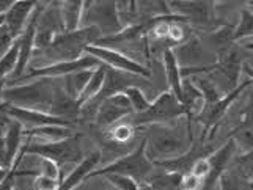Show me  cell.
Masks as SVG:
<instances>
[{"mask_svg":"<svg viewBox=\"0 0 253 190\" xmlns=\"http://www.w3.org/2000/svg\"><path fill=\"white\" fill-rule=\"evenodd\" d=\"M233 140L244 150V154L253 150V102L249 106L246 118L241 121V124L234 131Z\"/></svg>","mask_w":253,"mask_h":190,"instance_id":"obj_24","label":"cell"},{"mask_svg":"<svg viewBox=\"0 0 253 190\" xmlns=\"http://www.w3.org/2000/svg\"><path fill=\"white\" fill-rule=\"evenodd\" d=\"M189 33H190V30L186 27L184 21H173L170 24L169 35H167L169 46H179V44H182V42L189 39Z\"/></svg>","mask_w":253,"mask_h":190,"instance_id":"obj_30","label":"cell"},{"mask_svg":"<svg viewBox=\"0 0 253 190\" xmlns=\"http://www.w3.org/2000/svg\"><path fill=\"white\" fill-rule=\"evenodd\" d=\"M142 129L146 132V155L153 162L179 157L192 145L190 123L186 129L170 124H151Z\"/></svg>","mask_w":253,"mask_h":190,"instance_id":"obj_2","label":"cell"},{"mask_svg":"<svg viewBox=\"0 0 253 190\" xmlns=\"http://www.w3.org/2000/svg\"><path fill=\"white\" fill-rule=\"evenodd\" d=\"M234 152H236V142L230 138L223 146H220L219 150L212 151L208 155L209 160V173L208 176L203 179L202 187L200 190H214L215 184L220 183V178L223 176V173L228 167V163L234 157Z\"/></svg>","mask_w":253,"mask_h":190,"instance_id":"obj_13","label":"cell"},{"mask_svg":"<svg viewBox=\"0 0 253 190\" xmlns=\"http://www.w3.org/2000/svg\"><path fill=\"white\" fill-rule=\"evenodd\" d=\"M41 0H19L16 2L10 10L5 13V21L3 25L6 30L10 32L13 39H17L24 32L25 25H27L29 19L32 17L35 8L38 6Z\"/></svg>","mask_w":253,"mask_h":190,"instance_id":"obj_16","label":"cell"},{"mask_svg":"<svg viewBox=\"0 0 253 190\" xmlns=\"http://www.w3.org/2000/svg\"><path fill=\"white\" fill-rule=\"evenodd\" d=\"M132 107L125 93H118L115 96H110L104 99L94 114V123L96 127L101 131H107L113 124H117L118 121L123 118H127L132 115Z\"/></svg>","mask_w":253,"mask_h":190,"instance_id":"obj_10","label":"cell"},{"mask_svg":"<svg viewBox=\"0 0 253 190\" xmlns=\"http://www.w3.org/2000/svg\"><path fill=\"white\" fill-rule=\"evenodd\" d=\"M164 68L165 76H167V83L170 86V91L181 101V68L178 65V60L174 57V52L170 47L164 49Z\"/></svg>","mask_w":253,"mask_h":190,"instance_id":"obj_23","label":"cell"},{"mask_svg":"<svg viewBox=\"0 0 253 190\" xmlns=\"http://www.w3.org/2000/svg\"><path fill=\"white\" fill-rule=\"evenodd\" d=\"M19 0H0V14H5Z\"/></svg>","mask_w":253,"mask_h":190,"instance_id":"obj_38","label":"cell"},{"mask_svg":"<svg viewBox=\"0 0 253 190\" xmlns=\"http://www.w3.org/2000/svg\"><path fill=\"white\" fill-rule=\"evenodd\" d=\"M202 183L203 181L194 176L192 173H186V175H182L181 178V190H200Z\"/></svg>","mask_w":253,"mask_h":190,"instance_id":"obj_35","label":"cell"},{"mask_svg":"<svg viewBox=\"0 0 253 190\" xmlns=\"http://www.w3.org/2000/svg\"><path fill=\"white\" fill-rule=\"evenodd\" d=\"M17 54H19V47H17V41L14 39L11 47L0 58V85H6V82L10 80L17 63Z\"/></svg>","mask_w":253,"mask_h":190,"instance_id":"obj_27","label":"cell"},{"mask_svg":"<svg viewBox=\"0 0 253 190\" xmlns=\"http://www.w3.org/2000/svg\"><path fill=\"white\" fill-rule=\"evenodd\" d=\"M82 25H94L101 32V38L121 32L125 25L121 22L117 0H96L84 11Z\"/></svg>","mask_w":253,"mask_h":190,"instance_id":"obj_7","label":"cell"},{"mask_svg":"<svg viewBox=\"0 0 253 190\" xmlns=\"http://www.w3.org/2000/svg\"><path fill=\"white\" fill-rule=\"evenodd\" d=\"M242 71H244V74H246L249 79L253 82V66L252 65H249V63H246V65H242Z\"/></svg>","mask_w":253,"mask_h":190,"instance_id":"obj_39","label":"cell"},{"mask_svg":"<svg viewBox=\"0 0 253 190\" xmlns=\"http://www.w3.org/2000/svg\"><path fill=\"white\" fill-rule=\"evenodd\" d=\"M181 102L187 107L190 115H198L205 107V96L195 85L192 77H182L181 82Z\"/></svg>","mask_w":253,"mask_h":190,"instance_id":"obj_21","label":"cell"},{"mask_svg":"<svg viewBox=\"0 0 253 190\" xmlns=\"http://www.w3.org/2000/svg\"><path fill=\"white\" fill-rule=\"evenodd\" d=\"M253 82L250 79L241 82V85H238L236 88H233L226 96H222L217 102L211 104V106H205L203 110L200 112V114L197 115L198 121H202L203 126H205V134H203V138L202 140H205L206 137V132L209 131L211 127L217 126L219 124V121L222 119V116L225 115V112L230 109L231 104L236 101L239 98V94L247 88V86H250Z\"/></svg>","mask_w":253,"mask_h":190,"instance_id":"obj_14","label":"cell"},{"mask_svg":"<svg viewBox=\"0 0 253 190\" xmlns=\"http://www.w3.org/2000/svg\"><path fill=\"white\" fill-rule=\"evenodd\" d=\"M125 94L130 102V107H132L134 114H140V112L146 110L148 106H150V101L146 99L145 93L140 90V86H129V88L125 90Z\"/></svg>","mask_w":253,"mask_h":190,"instance_id":"obj_31","label":"cell"},{"mask_svg":"<svg viewBox=\"0 0 253 190\" xmlns=\"http://www.w3.org/2000/svg\"><path fill=\"white\" fill-rule=\"evenodd\" d=\"M101 157H102V154L99 151H94L88 155H85V157L69 171V175L60 181L55 190H73L79 184H82L86 179V176H88V173L98 167Z\"/></svg>","mask_w":253,"mask_h":190,"instance_id":"obj_19","label":"cell"},{"mask_svg":"<svg viewBox=\"0 0 253 190\" xmlns=\"http://www.w3.org/2000/svg\"><path fill=\"white\" fill-rule=\"evenodd\" d=\"M3 21H5V14H0V27L3 25Z\"/></svg>","mask_w":253,"mask_h":190,"instance_id":"obj_45","label":"cell"},{"mask_svg":"<svg viewBox=\"0 0 253 190\" xmlns=\"http://www.w3.org/2000/svg\"><path fill=\"white\" fill-rule=\"evenodd\" d=\"M6 171H8V168H2V167H0V183H2V179L5 178Z\"/></svg>","mask_w":253,"mask_h":190,"instance_id":"obj_41","label":"cell"},{"mask_svg":"<svg viewBox=\"0 0 253 190\" xmlns=\"http://www.w3.org/2000/svg\"><path fill=\"white\" fill-rule=\"evenodd\" d=\"M5 114L8 118H11V119L17 121V123H21L24 129L49 126V124H60V126H68V127L76 126L74 123H71V121L54 116V115L47 114V112L13 107V106H8V104H5Z\"/></svg>","mask_w":253,"mask_h":190,"instance_id":"obj_15","label":"cell"},{"mask_svg":"<svg viewBox=\"0 0 253 190\" xmlns=\"http://www.w3.org/2000/svg\"><path fill=\"white\" fill-rule=\"evenodd\" d=\"M137 129L129 123H117V124H113L110 129H107V137H109V140L112 143H115V145H126L129 143L130 140H132V137L135 134Z\"/></svg>","mask_w":253,"mask_h":190,"instance_id":"obj_28","label":"cell"},{"mask_svg":"<svg viewBox=\"0 0 253 190\" xmlns=\"http://www.w3.org/2000/svg\"><path fill=\"white\" fill-rule=\"evenodd\" d=\"M65 32L62 14H60L58 2H50L41 11L37 24V35H35V50L46 49L58 33Z\"/></svg>","mask_w":253,"mask_h":190,"instance_id":"obj_11","label":"cell"},{"mask_svg":"<svg viewBox=\"0 0 253 190\" xmlns=\"http://www.w3.org/2000/svg\"><path fill=\"white\" fill-rule=\"evenodd\" d=\"M154 171L153 160L146 155V138L143 137L140 143L137 145L134 151H130L126 155L115 159L109 165L102 167L99 170H93L88 173L85 181L96 176H106V175H125L137 181L138 186H143L148 183V179L151 178Z\"/></svg>","mask_w":253,"mask_h":190,"instance_id":"obj_4","label":"cell"},{"mask_svg":"<svg viewBox=\"0 0 253 190\" xmlns=\"http://www.w3.org/2000/svg\"><path fill=\"white\" fill-rule=\"evenodd\" d=\"M74 127L60 126V124H49V126H40V127H30L22 129V138L30 142H58L74 135Z\"/></svg>","mask_w":253,"mask_h":190,"instance_id":"obj_20","label":"cell"},{"mask_svg":"<svg viewBox=\"0 0 253 190\" xmlns=\"http://www.w3.org/2000/svg\"><path fill=\"white\" fill-rule=\"evenodd\" d=\"M91 71L93 69H84V71H77V73H71V74H66L63 77H60L63 82L60 86H62L63 91L68 94V96L77 99L81 96V93L84 91L86 82H88Z\"/></svg>","mask_w":253,"mask_h":190,"instance_id":"obj_25","label":"cell"},{"mask_svg":"<svg viewBox=\"0 0 253 190\" xmlns=\"http://www.w3.org/2000/svg\"><path fill=\"white\" fill-rule=\"evenodd\" d=\"M170 5L178 16L200 27H211L215 21L214 0H173Z\"/></svg>","mask_w":253,"mask_h":190,"instance_id":"obj_12","label":"cell"},{"mask_svg":"<svg viewBox=\"0 0 253 190\" xmlns=\"http://www.w3.org/2000/svg\"><path fill=\"white\" fill-rule=\"evenodd\" d=\"M85 54H90L94 58H98V62L106 65L107 68L140 76V77H145V79L146 77H150V69H148L146 66H143L140 62L130 58L129 55L123 54V52H120L117 49L91 44V46L85 47Z\"/></svg>","mask_w":253,"mask_h":190,"instance_id":"obj_9","label":"cell"},{"mask_svg":"<svg viewBox=\"0 0 253 190\" xmlns=\"http://www.w3.org/2000/svg\"><path fill=\"white\" fill-rule=\"evenodd\" d=\"M0 129H3V127H0Z\"/></svg>","mask_w":253,"mask_h":190,"instance_id":"obj_47","label":"cell"},{"mask_svg":"<svg viewBox=\"0 0 253 190\" xmlns=\"http://www.w3.org/2000/svg\"><path fill=\"white\" fill-rule=\"evenodd\" d=\"M35 173H40V175L55 181V183H60V181L63 179V171L58 167V163H55L50 159H46V157H38V168Z\"/></svg>","mask_w":253,"mask_h":190,"instance_id":"obj_29","label":"cell"},{"mask_svg":"<svg viewBox=\"0 0 253 190\" xmlns=\"http://www.w3.org/2000/svg\"><path fill=\"white\" fill-rule=\"evenodd\" d=\"M24 150L27 155H38V157H46L54 160L55 163H58V167L63 168L68 165H77L85 155H84V150L81 145V135L74 134L68 138H63V140L58 142H30V140H24Z\"/></svg>","mask_w":253,"mask_h":190,"instance_id":"obj_5","label":"cell"},{"mask_svg":"<svg viewBox=\"0 0 253 190\" xmlns=\"http://www.w3.org/2000/svg\"><path fill=\"white\" fill-rule=\"evenodd\" d=\"M104 77H106V65L101 63L98 68H94L91 71V76H90L88 82H86L84 91L81 93V96L77 98V102H79L81 107L99 93V90L102 88V83H104Z\"/></svg>","mask_w":253,"mask_h":190,"instance_id":"obj_26","label":"cell"},{"mask_svg":"<svg viewBox=\"0 0 253 190\" xmlns=\"http://www.w3.org/2000/svg\"><path fill=\"white\" fill-rule=\"evenodd\" d=\"M249 37H253V13L244 10L241 13L238 29L233 32V41H241Z\"/></svg>","mask_w":253,"mask_h":190,"instance_id":"obj_32","label":"cell"},{"mask_svg":"<svg viewBox=\"0 0 253 190\" xmlns=\"http://www.w3.org/2000/svg\"><path fill=\"white\" fill-rule=\"evenodd\" d=\"M5 129H0V167L2 168H10L6 160V150H5V137H3Z\"/></svg>","mask_w":253,"mask_h":190,"instance_id":"obj_37","label":"cell"},{"mask_svg":"<svg viewBox=\"0 0 253 190\" xmlns=\"http://www.w3.org/2000/svg\"><path fill=\"white\" fill-rule=\"evenodd\" d=\"M249 2H252V3H253V0H249Z\"/></svg>","mask_w":253,"mask_h":190,"instance_id":"obj_46","label":"cell"},{"mask_svg":"<svg viewBox=\"0 0 253 190\" xmlns=\"http://www.w3.org/2000/svg\"><path fill=\"white\" fill-rule=\"evenodd\" d=\"M247 190H253V176L249 179V183H247Z\"/></svg>","mask_w":253,"mask_h":190,"instance_id":"obj_43","label":"cell"},{"mask_svg":"<svg viewBox=\"0 0 253 190\" xmlns=\"http://www.w3.org/2000/svg\"><path fill=\"white\" fill-rule=\"evenodd\" d=\"M130 116L132 118L129 123L135 129H142L151 124H170L171 121L181 116L190 118V114L187 107L171 91H165L156 101L150 102L146 110L140 114H132Z\"/></svg>","mask_w":253,"mask_h":190,"instance_id":"obj_6","label":"cell"},{"mask_svg":"<svg viewBox=\"0 0 253 190\" xmlns=\"http://www.w3.org/2000/svg\"><path fill=\"white\" fill-rule=\"evenodd\" d=\"M246 49H249V50H253V41L247 42V44H246Z\"/></svg>","mask_w":253,"mask_h":190,"instance_id":"obj_44","label":"cell"},{"mask_svg":"<svg viewBox=\"0 0 253 190\" xmlns=\"http://www.w3.org/2000/svg\"><path fill=\"white\" fill-rule=\"evenodd\" d=\"M54 79H33L24 83L6 85L2 91V102L13 107L47 112L54 98Z\"/></svg>","mask_w":253,"mask_h":190,"instance_id":"obj_3","label":"cell"},{"mask_svg":"<svg viewBox=\"0 0 253 190\" xmlns=\"http://www.w3.org/2000/svg\"><path fill=\"white\" fill-rule=\"evenodd\" d=\"M13 41L14 39L10 35V32L6 30L5 25H2V27H0V58H2L6 54V50L11 47Z\"/></svg>","mask_w":253,"mask_h":190,"instance_id":"obj_36","label":"cell"},{"mask_svg":"<svg viewBox=\"0 0 253 190\" xmlns=\"http://www.w3.org/2000/svg\"><path fill=\"white\" fill-rule=\"evenodd\" d=\"M135 0H129V14L132 16V14H135Z\"/></svg>","mask_w":253,"mask_h":190,"instance_id":"obj_40","label":"cell"},{"mask_svg":"<svg viewBox=\"0 0 253 190\" xmlns=\"http://www.w3.org/2000/svg\"><path fill=\"white\" fill-rule=\"evenodd\" d=\"M94 2H96V0H85V5H84V11H85L86 8H88V6H90L91 3H94Z\"/></svg>","mask_w":253,"mask_h":190,"instance_id":"obj_42","label":"cell"},{"mask_svg":"<svg viewBox=\"0 0 253 190\" xmlns=\"http://www.w3.org/2000/svg\"><path fill=\"white\" fill-rule=\"evenodd\" d=\"M174 57L178 60L179 68H202L209 66L205 65L206 60V50L198 38H189L182 44L173 49ZM214 65V63H212Z\"/></svg>","mask_w":253,"mask_h":190,"instance_id":"obj_17","label":"cell"},{"mask_svg":"<svg viewBox=\"0 0 253 190\" xmlns=\"http://www.w3.org/2000/svg\"><path fill=\"white\" fill-rule=\"evenodd\" d=\"M99 38L101 32L94 25H82L81 29L73 32H62L57 35L46 49L33 50L32 58H37L33 63L37 65L41 60H44V63L41 66H46L81 58L85 54V47L94 44Z\"/></svg>","mask_w":253,"mask_h":190,"instance_id":"obj_1","label":"cell"},{"mask_svg":"<svg viewBox=\"0 0 253 190\" xmlns=\"http://www.w3.org/2000/svg\"><path fill=\"white\" fill-rule=\"evenodd\" d=\"M49 114L77 124V121L81 119V106H79V102H77V99L68 96L62 86L55 85L54 98H52L50 107H49Z\"/></svg>","mask_w":253,"mask_h":190,"instance_id":"obj_18","label":"cell"},{"mask_svg":"<svg viewBox=\"0 0 253 190\" xmlns=\"http://www.w3.org/2000/svg\"><path fill=\"white\" fill-rule=\"evenodd\" d=\"M101 63L98 62V58H94L90 54H84L81 58L76 60H69V62H60V63H52V65H46V66H40V68H32L29 66L25 74L17 79L16 82L10 83H24L33 79H41V77H46V79H60L66 74L71 73H77V71H84V69H94L98 68Z\"/></svg>","mask_w":253,"mask_h":190,"instance_id":"obj_8","label":"cell"},{"mask_svg":"<svg viewBox=\"0 0 253 190\" xmlns=\"http://www.w3.org/2000/svg\"><path fill=\"white\" fill-rule=\"evenodd\" d=\"M109 183L115 187V190H140L137 181L125 175H106Z\"/></svg>","mask_w":253,"mask_h":190,"instance_id":"obj_33","label":"cell"},{"mask_svg":"<svg viewBox=\"0 0 253 190\" xmlns=\"http://www.w3.org/2000/svg\"><path fill=\"white\" fill-rule=\"evenodd\" d=\"M194 176H197L198 179H205L208 176V173H209V160H208V155L206 157H202V159H198L194 165H192L190 171Z\"/></svg>","mask_w":253,"mask_h":190,"instance_id":"obj_34","label":"cell"},{"mask_svg":"<svg viewBox=\"0 0 253 190\" xmlns=\"http://www.w3.org/2000/svg\"><path fill=\"white\" fill-rule=\"evenodd\" d=\"M84 5L85 0H62V3H58L65 32H73L82 27Z\"/></svg>","mask_w":253,"mask_h":190,"instance_id":"obj_22","label":"cell"}]
</instances>
